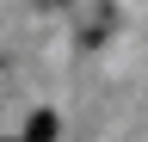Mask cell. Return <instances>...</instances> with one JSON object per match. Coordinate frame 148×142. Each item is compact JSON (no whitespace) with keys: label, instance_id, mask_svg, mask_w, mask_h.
Masks as SVG:
<instances>
[{"label":"cell","instance_id":"6da1fadb","mask_svg":"<svg viewBox=\"0 0 148 142\" xmlns=\"http://www.w3.org/2000/svg\"><path fill=\"white\" fill-rule=\"evenodd\" d=\"M18 142H56V111H37L31 123H25V136Z\"/></svg>","mask_w":148,"mask_h":142}]
</instances>
